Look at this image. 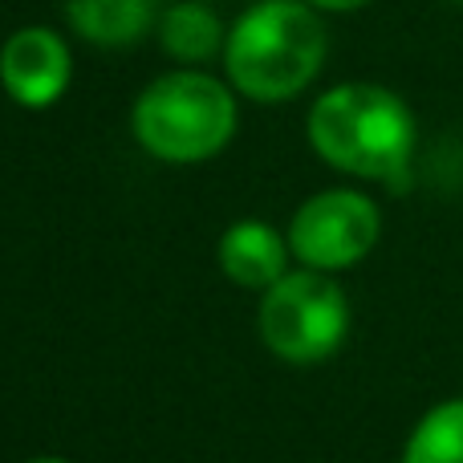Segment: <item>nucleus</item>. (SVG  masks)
<instances>
[{"label": "nucleus", "mask_w": 463, "mask_h": 463, "mask_svg": "<svg viewBox=\"0 0 463 463\" xmlns=\"http://www.w3.org/2000/svg\"><path fill=\"white\" fill-rule=\"evenodd\" d=\"M305 135L317 159L354 179L394 184L415 155V114L394 90L374 81H342L309 106Z\"/></svg>", "instance_id": "f257e3e1"}, {"label": "nucleus", "mask_w": 463, "mask_h": 463, "mask_svg": "<svg viewBox=\"0 0 463 463\" xmlns=\"http://www.w3.org/2000/svg\"><path fill=\"white\" fill-rule=\"evenodd\" d=\"M220 57L232 90L260 106L288 102L326 65V24L305 0H256L228 29Z\"/></svg>", "instance_id": "f03ea898"}, {"label": "nucleus", "mask_w": 463, "mask_h": 463, "mask_svg": "<svg viewBox=\"0 0 463 463\" xmlns=\"http://www.w3.org/2000/svg\"><path fill=\"white\" fill-rule=\"evenodd\" d=\"M240 127L236 94L228 81L200 70H175L155 78L130 110L138 146L159 163L192 167L208 163L232 143Z\"/></svg>", "instance_id": "7ed1b4c3"}, {"label": "nucleus", "mask_w": 463, "mask_h": 463, "mask_svg": "<svg viewBox=\"0 0 463 463\" xmlns=\"http://www.w3.org/2000/svg\"><path fill=\"white\" fill-rule=\"evenodd\" d=\"M260 337L288 366H321L350 334V301L329 272L288 269L256 309Z\"/></svg>", "instance_id": "20e7f679"}, {"label": "nucleus", "mask_w": 463, "mask_h": 463, "mask_svg": "<svg viewBox=\"0 0 463 463\" xmlns=\"http://www.w3.org/2000/svg\"><path fill=\"white\" fill-rule=\"evenodd\" d=\"M288 252L301 269L345 272L374 252L383 236V212L370 195L334 187V192L309 195L288 220Z\"/></svg>", "instance_id": "39448f33"}, {"label": "nucleus", "mask_w": 463, "mask_h": 463, "mask_svg": "<svg viewBox=\"0 0 463 463\" xmlns=\"http://www.w3.org/2000/svg\"><path fill=\"white\" fill-rule=\"evenodd\" d=\"M73 78V53L53 29L24 24L0 45V86L24 110H49L61 102Z\"/></svg>", "instance_id": "423d86ee"}, {"label": "nucleus", "mask_w": 463, "mask_h": 463, "mask_svg": "<svg viewBox=\"0 0 463 463\" xmlns=\"http://www.w3.org/2000/svg\"><path fill=\"white\" fill-rule=\"evenodd\" d=\"M288 236H280L269 220H236L220 236L216 260L220 272L240 288H260L269 293L288 272Z\"/></svg>", "instance_id": "0eeeda50"}, {"label": "nucleus", "mask_w": 463, "mask_h": 463, "mask_svg": "<svg viewBox=\"0 0 463 463\" xmlns=\"http://www.w3.org/2000/svg\"><path fill=\"white\" fill-rule=\"evenodd\" d=\"M167 0H65L73 33L90 45L122 49L143 41L151 29H159V16Z\"/></svg>", "instance_id": "6e6552de"}, {"label": "nucleus", "mask_w": 463, "mask_h": 463, "mask_svg": "<svg viewBox=\"0 0 463 463\" xmlns=\"http://www.w3.org/2000/svg\"><path fill=\"white\" fill-rule=\"evenodd\" d=\"M159 41L175 61L200 65L212 61L216 53H224L228 29L208 5L200 0H184V5H167L159 16Z\"/></svg>", "instance_id": "1a4fd4ad"}, {"label": "nucleus", "mask_w": 463, "mask_h": 463, "mask_svg": "<svg viewBox=\"0 0 463 463\" xmlns=\"http://www.w3.org/2000/svg\"><path fill=\"white\" fill-rule=\"evenodd\" d=\"M399 463H463V399H443L411 427Z\"/></svg>", "instance_id": "9d476101"}, {"label": "nucleus", "mask_w": 463, "mask_h": 463, "mask_svg": "<svg viewBox=\"0 0 463 463\" xmlns=\"http://www.w3.org/2000/svg\"><path fill=\"white\" fill-rule=\"evenodd\" d=\"M305 5H313L317 13H358L370 0H305Z\"/></svg>", "instance_id": "9b49d317"}, {"label": "nucleus", "mask_w": 463, "mask_h": 463, "mask_svg": "<svg viewBox=\"0 0 463 463\" xmlns=\"http://www.w3.org/2000/svg\"><path fill=\"white\" fill-rule=\"evenodd\" d=\"M29 463H70V459H57V456H37V459H29Z\"/></svg>", "instance_id": "f8f14e48"}, {"label": "nucleus", "mask_w": 463, "mask_h": 463, "mask_svg": "<svg viewBox=\"0 0 463 463\" xmlns=\"http://www.w3.org/2000/svg\"><path fill=\"white\" fill-rule=\"evenodd\" d=\"M451 5H463V0H451Z\"/></svg>", "instance_id": "ddd939ff"}]
</instances>
